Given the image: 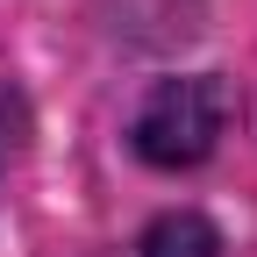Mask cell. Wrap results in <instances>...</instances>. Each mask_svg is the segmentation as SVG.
<instances>
[{"label":"cell","instance_id":"2","mask_svg":"<svg viewBox=\"0 0 257 257\" xmlns=\"http://www.w3.org/2000/svg\"><path fill=\"white\" fill-rule=\"evenodd\" d=\"M143 257H214V229H207L200 214H165L150 229Z\"/></svg>","mask_w":257,"mask_h":257},{"label":"cell","instance_id":"1","mask_svg":"<svg viewBox=\"0 0 257 257\" xmlns=\"http://www.w3.org/2000/svg\"><path fill=\"white\" fill-rule=\"evenodd\" d=\"M221 114H229V100H221L214 79H165L136 114V150L165 172L200 165L214 150V136H221Z\"/></svg>","mask_w":257,"mask_h":257}]
</instances>
